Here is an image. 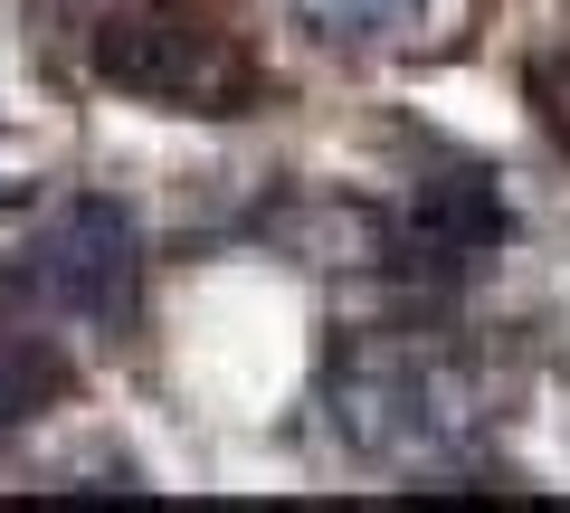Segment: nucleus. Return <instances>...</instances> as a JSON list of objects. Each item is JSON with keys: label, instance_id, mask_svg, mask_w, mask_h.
<instances>
[{"label": "nucleus", "instance_id": "f03ea898", "mask_svg": "<svg viewBox=\"0 0 570 513\" xmlns=\"http://www.w3.org/2000/svg\"><path fill=\"white\" fill-rule=\"evenodd\" d=\"M20 276L58 305V324H96L115 333L134 314V219L115 200H67L39 228V247L20 257Z\"/></svg>", "mask_w": 570, "mask_h": 513}, {"label": "nucleus", "instance_id": "f257e3e1", "mask_svg": "<svg viewBox=\"0 0 570 513\" xmlns=\"http://www.w3.org/2000/svg\"><path fill=\"white\" fill-rule=\"evenodd\" d=\"M96 77L124 96L163 105V115H247L257 105V58L238 48V29H219L209 10L181 0H134L96 20Z\"/></svg>", "mask_w": 570, "mask_h": 513}, {"label": "nucleus", "instance_id": "39448f33", "mask_svg": "<svg viewBox=\"0 0 570 513\" xmlns=\"http://www.w3.org/2000/svg\"><path fill=\"white\" fill-rule=\"evenodd\" d=\"M532 105H542V124L561 134V152H570V29L532 58Z\"/></svg>", "mask_w": 570, "mask_h": 513}, {"label": "nucleus", "instance_id": "7ed1b4c3", "mask_svg": "<svg viewBox=\"0 0 570 513\" xmlns=\"http://www.w3.org/2000/svg\"><path fill=\"white\" fill-rule=\"evenodd\" d=\"M67 391V343H58V305L29 286L20 267H0V437L29 428L48 399Z\"/></svg>", "mask_w": 570, "mask_h": 513}, {"label": "nucleus", "instance_id": "20e7f679", "mask_svg": "<svg viewBox=\"0 0 570 513\" xmlns=\"http://www.w3.org/2000/svg\"><path fill=\"white\" fill-rule=\"evenodd\" d=\"M295 10V29L305 39H324V48H409V39H428V0H285Z\"/></svg>", "mask_w": 570, "mask_h": 513}]
</instances>
